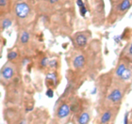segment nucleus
<instances>
[{"instance_id":"6","label":"nucleus","mask_w":132,"mask_h":124,"mask_svg":"<svg viewBox=\"0 0 132 124\" xmlns=\"http://www.w3.org/2000/svg\"><path fill=\"white\" fill-rule=\"evenodd\" d=\"M87 63H88L87 55H84V53H78L72 59V65L76 71L83 70L87 66Z\"/></svg>"},{"instance_id":"4","label":"nucleus","mask_w":132,"mask_h":124,"mask_svg":"<svg viewBox=\"0 0 132 124\" xmlns=\"http://www.w3.org/2000/svg\"><path fill=\"white\" fill-rule=\"evenodd\" d=\"M14 12H15V16L17 17V19L25 21L30 16L31 7L28 2L20 1L14 6Z\"/></svg>"},{"instance_id":"18","label":"nucleus","mask_w":132,"mask_h":124,"mask_svg":"<svg viewBox=\"0 0 132 124\" xmlns=\"http://www.w3.org/2000/svg\"><path fill=\"white\" fill-rule=\"evenodd\" d=\"M46 96L48 97V98H53L54 97V90H53L52 88H48L46 90Z\"/></svg>"},{"instance_id":"17","label":"nucleus","mask_w":132,"mask_h":124,"mask_svg":"<svg viewBox=\"0 0 132 124\" xmlns=\"http://www.w3.org/2000/svg\"><path fill=\"white\" fill-rule=\"evenodd\" d=\"M59 65V61L57 59H52V60H49V63H48V68L50 69H57Z\"/></svg>"},{"instance_id":"10","label":"nucleus","mask_w":132,"mask_h":124,"mask_svg":"<svg viewBox=\"0 0 132 124\" xmlns=\"http://www.w3.org/2000/svg\"><path fill=\"white\" fill-rule=\"evenodd\" d=\"M90 120H91V112L88 109H84L77 113V119H76L77 124H89Z\"/></svg>"},{"instance_id":"1","label":"nucleus","mask_w":132,"mask_h":124,"mask_svg":"<svg viewBox=\"0 0 132 124\" xmlns=\"http://www.w3.org/2000/svg\"><path fill=\"white\" fill-rule=\"evenodd\" d=\"M129 85L116 78L111 72L110 75V83H100V110L107 107H120L124 97L126 95Z\"/></svg>"},{"instance_id":"2","label":"nucleus","mask_w":132,"mask_h":124,"mask_svg":"<svg viewBox=\"0 0 132 124\" xmlns=\"http://www.w3.org/2000/svg\"><path fill=\"white\" fill-rule=\"evenodd\" d=\"M110 9L107 23L113 25L127 13L132 7V0H110Z\"/></svg>"},{"instance_id":"7","label":"nucleus","mask_w":132,"mask_h":124,"mask_svg":"<svg viewBox=\"0 0 132 124\" xmlns=\"http://www.w3.org/2000/svg\"><path fill=\"white\" fill-rule=\"evenodd\" d=\"M15 74V66L12 63H7L4 65L0 71V77L4 81H10L14 77Z\"/></svg>"},{"instance_id":"15","label":"nucleus","mask_w":132,"mask_h":124,"mask_svg":"<svg viewBox=\"0 0 132 124\" xmlns=\"http://www.w3.org/2000/svg\"><path fill=\"white\" fill-rule=\"evenodd\" d=\"M49 58L47 56H43V58L40 59V62H39V66L42 69H44V68H47L48 67V63H49Z\"/></svg>"},{"instance_id":"23","label":"nucleus","mask_w":132,"mask_h":124,"mask_svg":"<svg viewBox=\"0 0 132 124\" xmlns=\"http://www.w3.org/2000/svg\"><path fill=\"white\" fill-rule=\"evenodd\" d=\"M130 123H131V124H132V119H131V120H130Z\"/></svg>"},{"instance_id":"14","label":"nucleus","mask_w":132,"mask_h":124,"mask_svg":"<svg viewBox=\"0 0 132 124\" xmlns=\"http://www.w3.org/2000/svg\"><path fill=\"white\" fill-rule=\"evenodd\" d=\"M11 23H12V21H11V19H10V18H4V19L1 21V25H0V29H2V30H4V29H6V28L10 27L11 25Z\"/></svg>"},{"instance_id":"24","label":"nucleus","mask_w":132,"mask_h":124,"mask_svg":"<svg viewBox=\"0 0 132 124\" xmlns=\"http://www.w3.org/2000/svg\"><path fill=\"white\" fill-rule=\"evenodd\" d=\"M131 88H132V85H131Z\"/></svg>"},{"instance_id":"20","label":"nucleus","mask_w":132,"mask_h":124,"mask_svg":"<svg viewBox=\"0 0 132 124\" xmlns=\"http://www.w3.org/2000/svg\"><path fill=\"white\" fill-rule=\"evenodd\" d=\"M9 0H0V8H5L8 5Z\"/></svg>"},{"instance_id":"11","label":"nucleus","mask_w":132,"mask_h":124,"mask_svg":"<svg viewBox=\"0 0 132 124\" xmlns=\"http://www.w3.org/2000/svg\"><path fill=\"white\" fill-rule=\"evenodd\" d=\"M59 76L56 72H50L46 74L45 82L48 88H56L59 84Z\"/></svg>"},{"instance_id":"3","label":"nucleus","mask_w":132,"mask_h":124,"mask_svg":"<svg viewBox=\"0 0 132 124\" xmlns=\"http://www.w3.org/2000/svg\"><path fill=\"white\" fill-rule=\"evenodd\" d=\"M120 107H107L99 112L97 124H114Z\"/></svg>"},{"instance_id":"13","label":"nucleus","mask_w":132,"mask_h":124,"mask_svg":"<svg viewBox=\"0 0 132 124\" xmlns=\"http://www.w3.org/2000/svg\"><path fill=\"white\" fill-rule=\"evenodd\" d=\"M30 41V34L28 30H24L21 32L19 36V41L22 45H25V44H28Z\"/></svg>"},{"instance_id":"16","label":"nucleus","mask_w":132,"mask_h":124,"mask_svg":"<svg viewBox=\"0 0 132 124\" xmlns=\"http://www.w3.org/2000/svg\"><path fill=\"white\" fill-rule=\"evenodd\" d=\"M18 56V53L15 52V51H11V52H9L8 54V59L10 61H13L15 60Z\"/></svg>"},{"instance_id":"21","label":"nucleus","mask_w":132,"mask_h":124,"mask_svg":"<svg viewBox=\"0 0 132 124\" xmlns=\"http://www.w3.org/2000/svg\"><path fill=\"white\" fill-rule=\"evenodd\" d=\"M77 4L78 8H82V7H85V4L83 2V0H77Z\"/></svg>"},{"instance_id":"8","label":"nucleus","mask_w":132,"mask_h":124,"mask_svg":"<svg viewBox=\"0 0 132 124\" xmlns=\"http://www.w3.org/2000/svg\"><path fill=\"white\" fill-rule=\"evenodd\" d=\"M71 107L68 102H61V104L58 106L57 112H56V117L59 120H64L70 116L71 114Z\"/></svg>"},{"instance_id":"22","label":"nucleus","mask_w":132,"mask_h":124,"mask_svg":"<svg viewBox=\"0 0 132 124\" xmlns=\"http://www.w3.org/2000/svg\"><path fill=\"white\" fill-rule=\"evenodd\" d=\"M61 0H46V2H48L50 5H55L57 3H59Z\"/></svg>"},{"instance_id":"19","label":"nucleus","mask_w":132,"mask_h":124,"mask_svg":"<svg viewBox=\"0 0 132 124\" xmlns=\"http://www.w3.org/2000/svg\"><path fill=\"white\" fill-rule=\"evenodd\" d=\"M124 124H129V112H127L124 117Z\"/></svg>"},{"instance_id":"12","label":"nucleus","mask_w":132,"mask_h":124,"mask_svg":"<svg viewBox=\"0 0 132 124\" xmlns=\"http://www.w3.org/2000/svg\"><path fill=\"white\" fill-rule=\"evenodd\" d=\"M120 58H125L126 60H127L130 64H132V41H129L127 44V46L125 47L123 52L120 55Z\"/></svg>"},{"instance_id":"5","label":"nucleus","mask_w":132,"mask_h":124,"mask_svg":"<svg viewBox=\"0 0 132 124\" xmlns=\"http://www.w3.org/2000/svg\"><path fill=\"white\" fill-rule=\"evenodd\" d=\"M92 38V33L89 30L86 31H80L75 34L73 41L74 45L77 49H84L89 44V41Z\"/></svg>"},{"instance_id":"9","label":"nucleus","mask_w":132,"mask_h":124,"mask_svg":"<svg viewBox=\"0 0 132 124\" xmlns=\"http://www.w3.org/2000/svg\"><path fill=\"white\" fill-rule=\"evenodd\" d=\"M130 63L128 62L127 60H126L125 58H119V61L118 63H117V66L115 67V69L113 70V75L115 76L116 78H119L121 77L123 73H124L127 70V68L129 67Z\"/></svg>"}]
</instances>
